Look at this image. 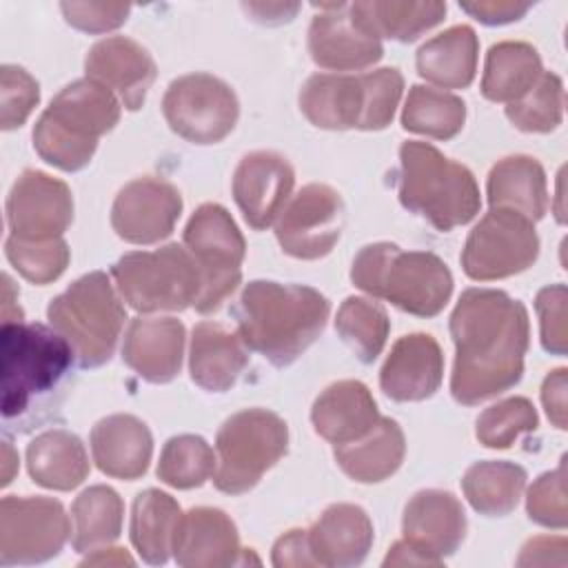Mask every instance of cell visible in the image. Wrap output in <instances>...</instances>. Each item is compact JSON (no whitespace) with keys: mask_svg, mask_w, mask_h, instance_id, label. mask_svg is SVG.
<instances>
[{"mask_svg":"<svg viewBox=\"0 0 568 568\" xmlns=\"http://www.w3.org/2000/svg\"><path fill=\"white\" fill-rule=\"evenodd\" d=\"M335 331L359 362L371 364L386 346L390 320L379 302L351 295L337 308Z\"/></svg>","mask_w":568,"mask_h":568,"instance_id":"f35d334b","label":"cell"},{"mask_svg":"<svg viewBox=\"0 0 568 568\" xmlns=\"http://www.w3.org/2000/svg\"><path fill=\"white\" fill-rule=\"evenodd\" d=\"M566 566V537H535L524 544L517 566Z\"/></svg>","mask_w":568,"mask_h":568,"instance_id":"816d5d0a","label":"cell"},{"mask_svg":"<svg viewBox=\"0 0 568 568\" xmlns=\"http://www.w3.org/2000/svg\"><path fill=\"white\" fill-rule=\"evenodd\" d=\"M539 424L537 410L526 397H506L484 408L475 424V437L486 448H510L524 433H532Z\"/></svg>","mask_w":568,"mask_h":568,"instance_id":"b9f144b4","label":"cell"},{"mask_svg":"<svg viewBox=\"0 0 568 568\" xmlns=\"http://www.w3.org/2000/svg\"><path fill=\"white\" fill-rule=\"evenodd\" d=\"M544 73L537 49L528 42L504 40L488 49L481 75V95L490 102H515Z\"/></svg>","mask_w":568,"mask_h":568,"instance_id":"e575fe53","label":"cell"},{"mask_svg":"<svg viewBox=\"0 0 568 568\" xmlns=\"http://www.w3.org/2000/svg\"><path fill=\"white\" fill-rule=\"evenodd\" d=\"M240 535L233 519L209 506H197L184 513L175 539L173 557L184 568H222L242 564Z\"/></svg>","mask_w":568,"mask_h":568,"instance_id":"d4e9b609","label":"cell"},{"mask_svg":"<svg viewBox=\"0 0 568 568\" xmlns=\"http://www.w3.org/2000/svg\"><path fill=\"white\" fill-rule=\"evenodd\" d=\"M379 417L373 393L357 379H339L326 386L311 408L315 433L331 444H348L364 437Z\"/></svg>","mask_w":568,"mask_h":568,"instance_id":"4316f807","label":"cell"},{"mask_svg":"<svg viewBox=\"0 0 568 568\" xmlns=\"http://www.w3.org/2000/svg\"><path fill=\"white\" fill-rule=\"evenodd\" d=\"M69 517L58 499L9 495L0 501V564L31 566L60 555Z\"/></svg>","mask_w":568,"mask_h":568,"instance_id":"5bb4252c","label":"cell"},{"mask_svg":"<svg viewBox=\"0 0 568 568\" xmlns=\"http://www.w3.org/2000/svg\"><path fill=\"white\" fill-rule=\"evenodd\" d=\"M162 113L173 133L193 144L222 142L240 118L235 91L211 73L175 78L162 98Z\"/></svg>","mask_w":568,"mask_h":568,"instance_id":"7c38bea8","label":"cell"},{"mask_svg":"<svg viewBox=\"0 0 568 568\" xmlns=\"http://www.w3.org/2000/svg\"><path fill=\"white\" fill-rule=\"evenodd\" d=\"M64 20L84 33H106L124 24L131 4L124 2H62Z\"/></svg>","mask_w":568,"mask_h":568,"instance_id":"7dc6e473","label":"cell"},{"mask_svg":"<svg viewBox=\"0 0 568 568\" xmlns=\"http://www.w3.org/2000/svg\"><path fill=\"white\" fill-rule=\"evenodd\" d=\"M75 355L67 339L44 324L4 322L0 331L2 422L29 433L60 410Z\"/></svg>","mask_w":568,"mask_h":568,"instance_id":"7a4b0ae2","label":"cell"},{"mask_svg":"<svg viewBox=\"0 0 568 568\" xmlns=\"http://www.w3.org/2000/svg\"><path fill=\"white\" fill-rule=\"evenodd\" d=\"M399 202L437 231H453L479 213V186L470 169L446 158L428 142L399 146Z\"/></svg>","mask_w":568,"mask_h":568,"instance_id":"8992f818","label":"cell"},{"mask_svg":"<svg viewBox=\"0 0 568 568\" xmlns=\"http://www.w3.org/2000/svg\"><path fill=\"white\" fill-rule=\"evenodd\" d=\"M444 377V355L428 333L399 337L379 371V386L393 402H424L433 397Z\"/></svg>","mask_w":568,"mask_h":568,"instance_id":"7402d4cb","label":"cell"},{"mask_svg":"<svg viewBox=\"0 0 568 568\" xmlns=\"http://www.w3.org/2000/svg\"><path fill=\"white\" fill-rule=\"evenodd\" d=\"M273 566L277 568H286V566H317L311 550H308V539H306V530L302 528H293L288 532H284L275 546H273Z\"/></svg>","mask_w":568,"mask_h":568,"instance_id":"681fc988","label":"cell"},{"mask_svg":"<svg viewBox=\"0 0 568 568\" xmlns=\"http://www.w3.org/2000/svg\"><path fill=\"white\" fill-rule=\"evenodd\" d=\"M526 513L530 521L564 530L568 526V506H566V459L559 462L555 470L539 475L526 495Z\"/></svg>","mask_w":568,"mask_h":568,"instance_id":"ee69618b","label":"cell"},{"mask_svg":"<svg viewBox=\"0 0 568 568\" xmlns=\"http://www.w3.org/2000/svg\"><path fill=\"white\" fill-rule=\"evenodd\" d=\"M537 255L535 222L508 209H490L466 237L462 268L477 282L504 280L530 268Z\"/></svg>","mask_w":568,"mask_h":568,"instance_id":"4fadbf2b","label":"cell"},{"mask_svg":"<svg viewBox=\"0 0 568 568\" xmlns=\"http://www.w3.org/2000/svg\"><path fill=\"white\" fill-rule=\"evenodd\" d=\"M535 311L539 315L541 346L550 355H566L568 328H566V286H544L535 297Z\"/></svg>","mask_w":568,"mask_h":568,"instance_id":"bcb514c9","label":"cell"},{"mask_svg":"<svg viewBox=\"0 0 568 568\" xmlns=\"http://www.w3.org/2000/svg\"><path fill=\"white\" fill-rule=\"evenodd\" d=\"M71 519L73 550L93 552L111 546L120 537L124 501L111 486L95 484L75 497L71 506Z\"/></svg>","mask_w":568,"mask_h":568,"instance_id":"8d00e7d4","label":"cell"},{"mask_svg":"<svg viewBox=\"0 0 568 568\" xmlns=\"http://www.w3.org/2000/svg\"><path fill=\"white\" fill-rule=\"evenodd\" d=\"M351 280L371 297L417 317H435L453 295V275L439 255L402 251L390 242L364 246L353 260Z\"/></svg>","mask_w":568,"mask_h":568,"instance_id":"5b68a950","label":"cell"},{"mask_svg":"<svg viewBox=\"0 0 568 568\" xmlns=\"http://www.w3.org/2000/svg\"><path fill=\"white\" fill-rule=\"evenodd\" d=\"M184 324L175 317H135L131 320L124 344L122 359L151 384H166L178 377L184 357Z\"/></svg>","mask_w":568,"mask_h":568,"instance_id":"603a6c76","label":"cell"},{"mask_svg":"<svg viewBox=\"0 0 568 568\" xmlns=\"http://www.w3.org/2000/svg\"><path fill=\"white\" fill-rule=\"evenodd\" d=\"M566 386H568V371L555 368L546 375L541 384V404L546 408L548 419L555 428L566 430Z\"/></svg>","mask_w":568,"mask_h":568,"instance_id":"f907efd6","label":"cell"},{"mask_svg":"<svg viewBox=\"0 0 568 568\" xmlns=\"http://www.w3.org/2000/svg\"><path fill=\"white\" fill-rule=\"evenodd\" d=\"M308 53L328 71H362L382 60V42L362 29L346 2L322 4L308 27Z\"/></svg>","mask_w":568,"mask_h":568,"instance_id":"ffe728a7","label":"cell"},{"mask_svg":"<svg viewBox=\"0 0 568 568\" xmlns=\"http://www.w3.org/2000/svg\"><path fill=\"white\" fill-rule=\"evenodd\" d=\"M248 364V346L240 333H231L222 324L200 322L191 335L189 373L191 379L209 390H229Z\"/></svg>","mask_w":568,"mask_h":568,"instance_id":"83f0119b","label":"cell"},{"mask_svg":"<svg viewBox=\"0 0 568 568\" xmlns=\"http://www.w3.org/2000/svg\"><path fill=\"white\" fill-rule=\"evenodd\" d=\"M182 213L180 191L162 178H135L111 206V226L124 242L155 244L169 237Z\"/></svg>","mask_w":568,"mask_h":568,"instance_id":"e0dca14e","label":"cell"},{"mask_svg":"<svg viewBox=\"0 0 568 568\" xmlns=\"http://www.w3.org/2000/svg\"><path fill=\"white\" fill-rule=\"evenodd\" d=\"M459 7L484 24H508L524 18L530 9V2L517 0H473L459 2Z\"/></svg>","mask_w":568,"mask_h":568,"instance_id":"c3c4849f","label":"cell"},{"mask_svg":"<svg viewBox=\"0 0 568 568\" xmlns=\"http://www.w3.org/2000/svg\"><path fill=\"white\" fill-rule=\"evenodd\" d=\"M466 122V104L459 95L444 89L413 84L402 109V126L406 131L450 140L455 138Z\"/></svg>","mask_w":568,"mask_h":568,"instance_id":"74e56055","label":"cell"},{"mask_svg":"<svg viewBox=\"0 0 568 568\" xmlns=\"http://www.w3.org/2000/svg\"><path fill=\"white\" fill-rule=\"evenodd\" d=\"M526 470L506 459H486L473 464L462 477V490L468 504L484 517L510 515L526 488Z\"/></svg>","mask_w":568,"mask_h":568,"instance_id":"d590c367","label":"cell"},{"mask_svg":"<svg viewBox=\"0 0 568 568\" xmlns=\"http://www.w3.org/2000/svg\"><path fill=\"white\" fill-rule=\"evenodd\" d=\"M122 102L104 84L82 78L67 84L33 126V149L51 166L73 173L84 169L100 135L120 120Z\"/></svg>","mask_w":568,"mask_h":568,"instance_id":"277c9868","label":"cell"},{"mask_svg":"<svg viewBox=\"0 0 568 568\" xmlns=\"http://www.w3.org/2000/svg\"><path fill=\"white\" fill-rule=\"evenodd\" d=\"M180 504L158 488H146L135 495L131 508V544L142 561L160 566L173 555L175 539L182 524Z\"/></svg>","mask_w":568,"mask_h":568,"instance_id":"d6a6232c","label":"cell"},{"mask_svg":"<svg viewBox=\"0 0 568 568\" xmlns=\"http://www.w3.org/2000/svg\"><path fill=\"white\" fill-rule=\"evenodd\" d=\"M288 448L286 422L266 408H244L231 415L215 437L213 484L226 495H242L257 486Z\"/></svg>","mask_w":568,"mask_h":568,"instance_id":"30bf717a","label":"cell"},{"mask_svg":"<svg viewBox=\"0 0 568 568\" xmlns=\"http://www.w3.org/2000/svg\"><path fill=\"white\" fill-rule=\"evenodd\" d=\"M404 455V430L390 417H379L364 437L348 444H335L333 448L337 466L359 484H379L388 479L402 466Z\"/></svg>","mask_w":568,"mask_h":568,"instance_id":"f1b7e54d","label":"cell"},{"mask_svg":"<svg viewBox=\"0 0 568 568\" xmlns=\"http://www.w3.org/2000/svg\"><path fill=\"white\" fill-rule=\"evenodd\" d=\"M355 22L371 36L413 42L437 27L446 16V2L408 0H364L348 4Z\"/></svg>","mask_w":568,"mask_h":568,"instance_id":"836d02e7","label":"cell"},{"mask_svg":"<svg viewBox=\"0 0 568 568\" xmlns=\"http://www.w3.org/2000/svg\"><path fill=\"white\" fill-rule=\"evenodd\" d=\"M184 246L197 262L204 282L195 311L202 315L215 313L242 280L244 235L222 204L206 202L189 217Z\"/></svg>","mask_w":568,"mask_h":568,"instance_id":"8fae6325","label":"cell"},{"mask_svg":"<svg viewBox=\"0 0 568 568\" xmlns=\"http://www.w3.org/2000/svg\"><path fill=\"white\" fill-rule=\"evenodd\" d=\"M47 320L67 339L80 368H98L111 359L126 311L109 275L91 271L49 302Z\"/></svg>","mask_w":568,"mask_h":568,"instance_id":"ba28073f","label":"cell"},{"mask_svg":"<svg viewBox=\"0 0 568 568\" xmlns=\"http://www.w3.org/2000/svg\"><path fill=\"white\" fill-rule=\"evenodd\" d=\"M82 439L64 428H49L27 446L29 477L49 490H73L89 475Z\"/></svg>","mask_w":568,"mask_h":568,"instance_id":"4dcf8cb0","label":"cell"},{"mask_svg":"<svg viewBox=\"0 0 568 568\" xmlns=\"http://www.w3.org/2000/svg\"><path fill=\"white\" fill-rule=\"evenodd\" d=\"M479 40L473 27L455 24L424 42L417 51V73L442 89H466L477 73Z\"/></svg>","mask_w":568,"mask_h":568,"instance_id":"1f68e13d","label":"cell"},{"mask_svg":"<svg viewBox=\"0 0 568 568\" xmlns=\"http://www.w3.org/2000/svg\"><path fill=\"white\" fill-rule=\"evenodd\" d=\"M404 541L419 552L428 566H439L455 555L466 537V513L462 501L439 488L415 493L402 517Z\"/></svg>","mask_w":568,"mask_h":568,"instance_id":"ac0fdd59","label":"cell"},{"mask_svg":"<svg viewBox=\"0 0 568 568\" xmlns=\"http://www.w3.org/2000/svg\"><path fill=\"white\" fill-rule=\"evenodd\" d=\"M40 102L38 80L16 64L0 69V126L4 131L18 129L27 122Z\"/></svg>","mask_w":568,"mask_h":568,"instance_id":"f6af8a7d","label":"cell"},{"mask_svg":"<svg viewBox=\"0 0 568 568\" xmlns=\"http://www.w3.org/2000/svg\"><path fill=\"white\" fill-rule=\"evenodd\" d=\"M346 222L342 195L320 182L302 186L275 220L282 251L297 260H320L333 251Z\"/></svg>","mask_w":568,"mask_h":568,"instance_id":"9a60e30c","label":"cell"},{"mask_svg":"<svg viewBox=\"0 0 568 568\" xmlns=\"http://www.w3.org/2000/svg\"><path fill=\"white\" fill-rule=\"evenodd\" d=\"M111 277L120 297L138 313L184 311L202 295V271L186 246L166 244L155 251L124 253Z\"/></svg>","mask_w":568,"mask_h":568,"instance_id":"9c48e42d","label":"cell"},{"mask_svg":"<svg viewBox=\"0 0 568 568\" xmlns=\"http://www.w3.org/2000/svg\"><path fill=\"white\" fill-rule=\"evenodd\" d=\"M404 75L395 67L359 75L315 73L300 91L304 118L328 131H382L402 100Z\"/></svg>","mask_w":568,"mask_h":568,"instance_id":"52a82bcc","label":"cell"},{"mask_svg":"<svg viewBox=\"0 0 568 568\" xmlns=\"http://www.w3.org/2000/svg\"><path fill=\"white\" fill-rule=\"evenodd\" d=\"M91 455L95 466L115 479H140L151 464L153 435L135 415L115 413L91 428Z\"/></svg>","mask_w":568,"mask_h":568,"instance_id":"484cf974","label":"cell"},{"mask_svg":"<svg viewBox=\"0 0 568 568\" xmlns=\"http://www.w3.org/2000/svg\"><path fill=\"white\" fill-rule=\"evenodd\" d=\"M155 473L171 488H200L215 473V453L200 435H175L164 444Z\"/></svg>","mask_w":568,"mask_h":568,"instance_id":"ab89813d","label":"cell"},{"mask_svg":"<svg viewBox=\"0 0 568 568\" xmlns=\"http://www.w3.org/2000/svg\"><path fill=\"white\" fill-rule=\"evenodd\" d=\"M122 566V564H133V559L129 557V552H124V548H100L93 550V555H89L82 566Z\"/></svg>","mask_w":568,"mask_h":568,"instance_id":"11a10c76","label":"cell"},{"mask_svg":"<svg viewBox=\"0 0 568 568\" xmlns=\"http://www.w3.org/2000/svg\"><path fill=\"white\" fill-rule=\"evenodd\" d=\"M506 118L526 133H550L564 118V82L557 73L544 71L526 95L506 104Z\"/></svg>","mask_w":568,"mask_h":568,"instance_id":"60d3db41","label":"cell"},{"mask_svg":"<svg viewBox=\"0 0 568 568\" xmlns=\"http://www.w3.org/2000/svg\"><path fill=\"white\" fill-rule=\"evenodd\" d=\"M4 255L24 280L40 286L55 282L71 260L69 244L62 237L31 242L9 235L4 242Z\"/></svg>","mask_w":568,"mask_h":568,"instance_id":"7bdbcfd3","label":"cell"},{"mask_svg":"<svg viewBox=\"0 0 568 568\" xmlns=\"http://www.w3.org/2000/svg\"><path fill=\"white\" fill-rule=\"evenodd\" d=\"M295 184L291 162L275 151L244 155L233 173V200L246 224L255 231L268 229L284 211Z\"/></svg>","mask_w":568,"mask_h":568,"instance_id":"d6986e66","label":"cell"},{"mask_svg":"<svg viewBox=\"0 0 568 568\" xmlns=\"http://www.w3.org/2000/svg\"><path fill=\"white\" fill-rule=\"evenodd\" d=\"M328 311V300L313 286L253 280L242 288L235 322L248 351L282 368L322 335Z\"/></svg>","mask_w":568,"mask_h":568,"instance_id":"3957f363","label":"cell"},{"mask_svg":"<svg viewBox=\"0 0 568 568\" xmlns=\"http://www.w3.org/2000/svg\"><path fill=\"white\" fill-rule=\"evenodd\" d=\"M306 539L317 566H359L373 546V521L362 506L333 504L306 530Z\"/></svg>","mask_w":568,"mask_h":568,"instance_id":"cb8c5ba5","label":"cell"},{"mask_svg":"<svg viewBox=\"0 0 568 568\" xmlns=\"http://www.w3.org/2000/svg\"><path fill=\"white\" fill-rule=\"evenodd\" d=\"M448 328L455 344L450 373L455 402L477 406L521 379L530 324L519 300L497 288H466Z\"/></svg>","mask_w":568,"mask_h":568,"instance_id":"6da1fadb","label":"cell"},{"mask_svg":"<svg viewBox=\"0 0 568 568\" xmlns=\"http://www.w3.org/2000/svg\"><path fill=\"white\" fill-rule=\"evenodd\" d=\"M84 71L87 78L113 91L129 111H138L144 104L158 75L151 53L126 36H111L95 42L84 58Z\"/></svg>","mask_w":568,"mask_h":568,"instance_id":"44dd1931","label":"cell"},{"mask_svg":"<svg viewBox=\"0 0 568 568\" xmlns=\"http://www.w3.org/2000/svg\"><path fill=\"white\" fill-rule=\"evenodd\" d=\"M16 473H18V453L11 448L9 442H2V486L11 484Z\"/></svg>","mask_w":568,"mask_h":568,"instance_id":"9f6ffc18","label":"cell"},{"mask_svg":"<svg viewBox=\"0 0 568 568\" xmlns=\"http://www.w3.org/2000/svg\"><path fill=\"white\" fill-rule=\"evenodd\" d=\"M73 222V195L67 182L36 169H27L7 195L9 235L18 240H55Z\"/></svg>","mask_w":568,"mask_h":568,"instance_id":"2e32d148","label":"cell"},{"mask_svg":"<svg viewBox=\"0 0 568 568\" xmlns=\"http://www.w3.org/2000/svg\"><path fill=\"white\" fill-rule=\"evenodd\" d=\"M384 566H428V561L419 552H415L404 539H399L388 550V555L384 559Z\"/></svg>","mask_w":568,"mask_h":568,"instance_id":"db71d44e","label":"cell"},{"mask_svg":"<svg viewBox=\"0 0 568 568\" xmlns=\"http://www.w3.org/2000/svg\"><path fill=\"white\" fill-rule=\"evenodd\" d=\"M246 13L253 16V20L257 22H268V24H277V22H288L300 4H282V2H275V4H264V2H257V4H244Z\"/></svg>","mask_w":568,"mask_h":568,"instance_id":"f5cc1de1","label":"cell"},{"mask_svg":"<svg viewBox=\"0 0 568 568\" xmlns=\"http://www.w3.org/2000/svg\"><path fill=\"white\" fill-rule=\"evenodd\" d=\"M490 209H508L537 222L548 211V186L544 166L530 155L499 160L486 182Z\"/></svg>","mask_w":568,"mask_h":568,"instance_id":"f546056e","label":"cell"}]
</instances>
